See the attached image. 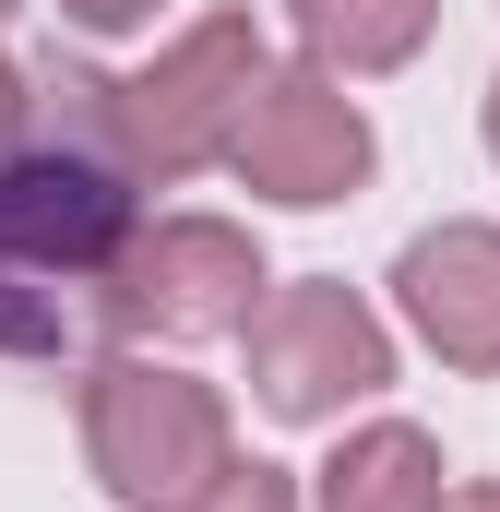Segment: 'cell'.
<instances>
[{
	"label": "cell",
	"mask_w": 500,
	"mask_h": 512,
	"mask_svg": "<svg viewBox=\"0 0 500 512\" xmlns=\"http://www.w3.org/2000/svg\"><path fill=\"white\" fill-rule=\"evenodd\" d=\"M227 167H239L250 191H274V203H334V191L370 179V120H358V96H334L322 60L310 72H262Z\"/></svg>",
	"instance_id": "5"
},
{
	"label": "cell",
	"mask_w": 500,
	"mask_h": 512,
	"mask_svg": "<svg viewBox=\"0 0 500 512\" xmlns=\"http://www.w3.org/2000/svg\"><path fill=\"white\" fill-rule=\"evenodd\" d=\"M322 512H441V441L429 429H405V417H381L358 441H334V465H322Z\"/></svg>",
	"instance_id": "8"
},
{
	"label": "cell",
	"mask_w": 500,
	"mask_h": 512,
	"mask_svg": "<svg viewBox=\"0 0 500 512\" xmlns=\"http://www.w3.org/2000/svg\"><path fill=\"white\" fill-rule=\"evenodd\" d=\"M12 120H24V84H12V60H0V131H12Z\"/></svg>",
	"instance_id": "13"
},
{
	"label": "cell",
	"mask_w": 500,
	"mask_h": 512,
	"mask_svg": "<svg viewBox=\"0 0 500 512\" xmlns=\"http://www.w3.org/2000/svg\"><path fill=\"white\" fill-rule=\"evenodd\" d=\"M84 441H96V477L131 512H203L239 465L227 405L203 382H179V370H155V358H108L84 382Z\"/></svg>",
	"instance_id": "2"
},
{
	"label": "cell",
	"mask_w": 500,
	"mask_h": 512,
	"mask_svg": "<svg viewBox=\"0 0 500 512\" xmlns=\"http://www.w3.org/2000/svg\"><path fill=\"white\" fill-rule=\"evenodd\" d=\"M286 12H298V36H310L322 72H393V60L429 48L441 0H286Z\"/></svg>",
	"instance_id": "9"
},
{
	"label": "cell",
	"mask_w": 500,
	"mask_h": 512,
	"mask_svg": "<svg viewBox=\"0 0 500 512\" xmlns=\"http://www.w3.org/2000/svg\"><path fill=\"white\" fill-rule=\"evenodd\" d=\"M203 512H298V489H286L274 465H227V489H215Z\"/></svg>",
	"instance_id": "11"
},
{
	"label": "cell",
	"mask_w": 500,
	"mask_h": 512,
	"mask_svg": "<svg viewBox=\"0 0 500 512\" xmlns=\"http://www.w3.org/2000/svg\"><path fill=\"white\" fill-rule=\"evenodd\" d=\"M84 96H96V131H108V155H120L131 179H191L203 155L239 143L250 96H262V24H250V12H215V24H191L155 72L84 84Z\"/></svg>",
	"instance_id": "1"
},
{
	"label": "cell",
	"mask_w": 500,
	"mask_h": 512,
	"mask_svg": "<svg viewBox=\"0 0 500 512\" xmlns=\"http://www.w3.org/2000/svg\"><path fill=\"white\" fill-rule=\"evenodd\" d=\"M405 322L453 358V370H500V227H429L393 262Z\"/></svg>",
	"instance_id": "7"
},
{
	"label": "cell",
	"mask_w": 500,
	"mask_h": 512,
	"mask_svg": "<svg viewBox=\"0 0 500 512\" xmlns=\"http://www.w3.org/2000/svg\"><path fill=\"white\" fill-rule=\"evenodd\" d=\"M131 239V191L96 155H24L0 167V251L24 274H108Z\"/></svg>",
	"instance_id": "6"
},
{
	"label": "cell",
	"mask_w": 500,
	"mask_h": 512,
	"mask_svg": "<svg viewBox=\"0 0 500 512\" xmlns=\"http://www.w3.org/2000/svg\"><path fill=\"white\" fill-rule=\"evenodd\" d=\"M393 382V334H381V310H358L346 286H274L262 310H250V393H262V417H286V429H310V417H346V405H370Z\"/></svg>",
	"instance_id": "4"
},
{
	"label": "cell",
	"mask_w": 500,
	"mask_h": 512,
	"mask_svg": "<svg viewBox=\"0 0 500 512\" xmlns=\"http://www.w3.org/2000/svg\"><path fill=\"white\" fill-rule=\"evenodd\" d=\"M108 334H167V346H191V334H250V310H262V251H250L227 215H155V227H131L120 262H108Z\"/></svg>",
	"instance_id": "3"
},
{
	"label": "cell",
	"mask_w": 500,
	"mask_h": 512,
	"mask_svg": "<svg viewBox=\"0 0 500 512\" xmlns=\"http://www.w3.org/2000/svg\"><path fill=\"white\" fill-rule=\"evenodd\" d=\"M143 12H155V0H72V24H96V36H131Z\"/></svg>",
	"instance_id": "12"
},
{
	"label": "cell",
	"mask_w": 500,
	"mask_h": 512,
	"mask_svg": "<svg viewBox=\"0 0 500 512\" xmlns=\"http://www.w3.org/2000/svg\"><path fill=\"white\" fill-rule=\"evenodd\" d=\"M489 155H500V84H489Z\"/></svg>",
	"instance_id": "15"
},
{
	"label": "cell",
	"mask_w": 500,
	"mask_h": 512,
	"mask_svg": "<svg viewBox=\"0 0 500 512\" xmlns=\"http://www.w3.org/2000/svg\"><path fill=\"white\" fill-rule=\"evenodd\" d=\"M441 512H500V489H453V501H441Z\"/></svg>",
	"instance_id": "14"
},
{
	"label": "cell",
	"mask_w": 500,
	"mask_h": 512,
	"mask_svg": "<svg viewBox=\"0 0 500 512\" xmlns=\"http://www.w3.org/2000/svg\"><path fill=\"white\" fill-rule=\"evenodd\" d=\"M12 12H24V0H0V24H12Z\"/></svg>",
	"instance_id": "16"
},
{
	"label": "cell",
	"mask_w": 500,
	"mask_h": 512,
	"mask_svg": "<svg viewBox=\"0 0 500 512\" xmlns=\"http://www.w3.org/2000/svg\"><path fill=\"white\" fill-rule=\"evenodd\" d=\"M0 346H60V310L24 286V262L0 251Z\"/></svg>",
	"instance_id": "10"
}]
</instances>
